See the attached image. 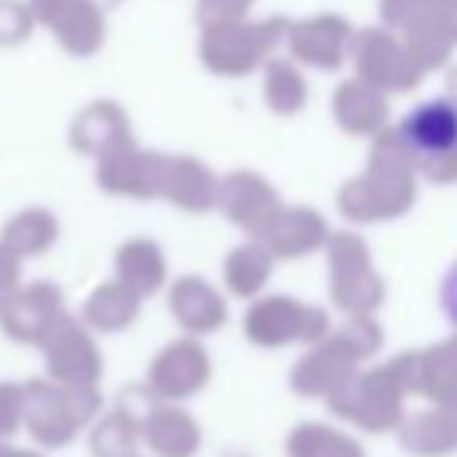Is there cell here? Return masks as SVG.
I'll use <instances>...</instances> for the list:
<instances>
[{
	"instance_id": "cell-31",
	"label": "cell",
	"mask_w": 457,
	"mask_h": 457,
	"mask_svg": "<svg viewBox=\"0 0 457 457\" xmlns=\"http://www.w3.org/2000/svg\"><path fill=\"white\" fill-rule=\"evenodd\" d=\"M22 287V262L0 246V305Z\"/></svg>"
},
{
	"instance_id": "cell-6",
	"label": "cell",
	"mask_w": 457,
	"mask_h": 457,
	"mask_svg": "<svg viewBox=\"0 0 457 457\" xmlns=\"http://www.w3.org/2000/svg\"><path fill=\"white\" fill-rule=\"evenodd\" d=\"M41 352L50 383L72 386V389H100L106 361L94 333L79 318L66 314L60 327L44 339Z\"/></svg>"
},
{
	"instance_id": "cell-29",
	"label": "cell",
	"mask_w": 457,
	"mask_h": 457,
	"mask_svg": "<svg viewBox=\"0 0 457 457\" xmlns=\"http://www.w3.org/2000/svg\"><path fill=\"white\" fill-rule=\"evenodd\" d=\"M25 420V389L22 383H4L0 379V442H10L22 433Z\"/></svg>"
},
{
	"instance_id": "cell-26",
	"label": "cell",
	"mask_w": 457,
	"mask_h": 457,
	"mask_svg": "<svg viewBox=\"0 0 457 457\" xmlns=\"http://www.w3.org/2000/svg\"><path fill=\"white\" fill-rule=\"evenodd\" d=\"M308 103V81L293 60H268L265 62V106L274 115L293 119Z\"/></svg>"
},
{
	"instance_id": "cell-33",
	"label": "cell",
	"mask_w": 457,
	"mask_h": 457,
	"mask_svg": "<svg viewBox=\"0 0 457 457\" xmlns=\"http://www.w3.org/2000/svg\"><path fill=\"white\" fill-rule=\"evenodd\" d=\"M0 457H44L41 452H29V448H16L10 442H0Z\"/></svg>"
},
{
	"instance_id": "cell-17",
	"label": "cell",
	"mask_w": 457,
	"mask_h": 457,
	"mask_svg": "<svg viewBox=\"0 0 457 457\" xmlns=\"http://www.w3.org/2000/svg\"><path fill=\"white\" fill-rule=\"evenodd\" d=\"M324 330V314L302 308L293 299L255 302L246 314V337L259 345H280L287 339L318 337Z\"/></svg>"
},
{
	"instance_id": "cell-32",
	"label": "cell",
	"mask_w": 457,
	"mask_h": 457,
	"mask_svg": "<svg viewBox=\"0 0 457 457\" xmlns=\"http://www.w3.org/2000/svg\"><path fill=\"white\" fill-rule=\"evenodd\" d=\"M442 299H445L448 314H452V320L457 324V265L452 268V274L445 277V287H442Z\"/></svg>"
},
{
	"instance_id": "cell-27",
	"label": "cell",
	"mask_w": 457,
	"mask_h": 457,
	"mask_svg": "<svg viewBox=\"0 0 457 457\" xmlns=\"http://www.w3.org/2000/svg\"><path fill=\"white\" fill-rule=\"evenodd\" d=\"M271 274V255L262 243L237 246L224 262V280L237 295H255Z\"/></svg>"
},
{
	"instance_id": "cell-19",
	"label": "cell",
	"mask_w": 457,
	"mask_h": 457,
	"mask_svg": "<svg viewBox=\"0 0 457 457\" xmlns=\"http://www.w3.org/2000/svg\"><path fill=\"white\" fill-rule=\"evenodd\" d=\"M140 442L153 452V457H193L199 452V423L178 404H153L140 420Z\"/></svg>"
},
{
	"instance_id": "cell-5",
	"label": "cell",
	"mask_w": 457,
	"mask_h": 457,
	"mask_svg": "<svg viewBox=\"0 0 457 457\" xmlns=\"http://www.w3.org/2000/svg\"><path fill=\"white\" fill-rule=\"evenodd\" d=\"M349 60L355 66V79L377 87L379 94H408L427 79L420 66L408 56L404 44L383 25L355 29L349 44Z\"/></svg>"
},
{
	"instance_id": "cell-4",
	"label": "cell",
	"mask_w": 457,
	"mask_h": 457,
	"mask_svg": "<svg viewBox=\"0 0 457 457\" xmlns=\"http://www.w3.org/2000/svg\"><path fill=\"white\" fill-rule=\"evenodd\" d=\"M287 16L234 19V22L205 25L199 35V60L212 75L246 79L271 60V54L287 37Z\"/></svg>"
},
{
	"instance_id": "cell-20",
	"label": "cell",
	"mask_w": 457,
	"mask_h": 457,
	"mask_svg": "<svg viewBox=\"0 0 457 457\" xmlns=\"http://www.w3.org/2000/svg\"><path fill=\"white\" fill-rule=\"evenodd\" d=\"M169 312L187 333H215L228 320L221 293L203 277H181L169 287Z\"/></svg>"
},
{
	"instance_id": "cell-2",
	"label": "cell",
	"mask_w": 457,
	"mask_h": 457,
	"mask_svg": "<svg viewBox=\"0 0 457 457\" xmlns=\"http://www.w3.org/2000/svg\"><path fill=\"white\" fill-rule=\"evenodd\" d=\"M379 22L423 75L445 69L457 50V0H379Z\"/></svg>"
},
{
	"instance_id": "cell-11",
	"label": "cell",
	"mask_w": 457,
	"mask_h": 457,
	"mask_svg": "<svg viewBox=\"0 0 457 457\" xmlns=\"http://www.w3.org/2000/svg\"><path fill=\"white\" fill-rule=\"evenodd\" d=\"M29 10L35 22L54 31L66 54L91 56L103 47L106 22H103V12L87 0H31Z\"/></svg>"
},
{
	"instance_id": "cell-14",
	"label": "cell",
	"mask_w": 457,
	"mask_h": 457,
	"mask_svg": "<svg viewBox=\"0 0 457 457\" xmlns=\"http://www.w3.org/2000/svg\"><path fill=\"white\" fill-rule=\"evenodd\" d=\"M395 131L411 150V156L417 159V165L433 162L457 146V106H452L445 96L427 100L411 109Z\"/></svg>"
},
{
	"instance_id": "cell-24",
	"label": "cell",
	"mask_w": 457,
	"mask_h": 457,
	"mask_svg": "<svg viewBox=\"0 0 457 457\" xmlns=\"http://www.w3.org/2000/svg\"><path fill=\"white\" fill-rule=\"evenodd\" d=\"M137 295L128 287H121L119 280H106L100 287L91 289V295L85 299L81 308V324L91 333H103V337H112V333H125L128 327L137 320L140 314Z\"/></svg>"
},
{
	"instance_id": "cell-10",
	"label": "cell",
	"mask_w": 457,
	"mask_h": 457,
	"mask_svg": "<svg viewBox=\"0 0 457 457\" xmlns=\"http://www.w3.org/2000/svg\"><path fill=\"white\" fill-rule=\"evenodd\" d=\"M165 162H169L165 153L140 150L137 144H128L96 159V184L112 196L156 199L162 193Z\"/></svg>"
},
{
	"instance_id": "cell-16",
	"label": "cell",
	"mask_w": 457,
	"mask_h": 457,
	"mask_svg": "<svg viewBox=\"0 0 457 457\" xmlns=\"http://www.w3.org/2000/svg\"><path fill=\"white\" fill-rule=\"evenodd\" d=\"M69 140H72V150H79L81 156L103 159V156H109V153L121 150V146L134 144V134H131L128 112L119 103L96 100V103H87V106L75 115Z\"/></svg>"
},
{
	"instance_id": "cell-36",
	"label": "cell",
	"mask_w": 457,
	"mask_h": 457,
	"mask_svg": "<svg viewBox=\"0 0 457 457\" xmlns=\"http://www.w3.org/2000/svg\"><path fill=\"white\" fill-rule=\"evenodd\" d=\"M134 457H137V454H134Z\"/></svg>"
},
{
	"instance_id": "cell-23",
	"label": "cell",
	"mask_w": 457,
	"mask_h": 457,
	"mask_svg": "<svg viewBox=\"0 0 457 457\" xmlns=\"http://www.w3.org/2000/svg\"><path fill=\"white\" fill-rule=\"evenodd\" d=\"M218 181L221 178L212 175L209 165H203L199 159L169 156L159 196L184 212H209L218 203Z\"/></svg>"
},
{
	"instance_id": "cell-9",
	"label": "cell",
	"mask_w": 457,
	"mask_h": 457,
	"mask_svg": "<svg viewBox=\"0 0 457 457\" xmlns=\"http://www.w3.org/2000/svg\"><path fill=\"white\" fill-rule=\"evenodd\" d=\"M209 352L196 339H175L156 352L146 370V389L165 404L184 402L209 383Z\"/></svg>"
},
{
	"instance_id": "cell-18",
	"label": "cell",
	"mask_w": 457,
	"mask_h": 457,
	"mask_svg": "<svg viewBox=\"0 0 457 457\" xmlns=\"http://www.w3.org/2000/svg\"><path fill=\"white\" fill-rule=\"evenodd\" d=\"M333 121L352 137H377L389 128V96L361 79H345L333 87L330 96Z\"/></svg>"
},
{
	"instance_id": "cell-30",
	"label": "cell",
	"mask_w": 457,
	"mask_h": 457,
	"mask_svg": "<svg viewBox=\"0 0 457 457\" xmlns=\"http://www.w3.org/2000/svg\"><path fill=\"white\" fill-rule=\"evenodd\" d=\"M255 0H196V22L199 29L215 22H234V19H246Z\"/></svg>"
},
{
	"instance_id": "cell-3",
	"label": "cell",
	"mask_w": 457,
	"mask_h": 457,
	"mask_svg": "<svg viewBox=\"0 0 457 457\" xmlns=\"http://www.w3.org/2000/svg\"><path fill=\"white\" fill-rule=\"evenodd\" d=\"M25 389V420L22 429L41 448H66L79 439V433L94 427L103 414L100 389H72V386L50 383L47 377L29 379Z\"/></svg>"
},
{
	"instance_id": "cell-15",
	"label": "cell",
	"mask_w": 457,
	"mask_h": 457,
	"mask_svg": "<svg viewBox=\"0 0 457 457\" xmlns=\"http://www.w3.org/2000/svg\"><path fill=\"white\" fill-rule=\"evenodd\" d=\"M333 295L345 308H373L379 299V277L370 271L367 246L355 234H339L330 240Z\"/></svg>"
},
{
	"instance_id": "cell-28",
	"label": "cell",
	"mask_w": 457,
	"mask_h": 457,
	"mask_svg": "<svg viewBox=\"0 0 457 457\" xmlns=\"http://www.w3.org/2000/svg\"><path fill=\"white\" fill-rule=\"evenodd\" d=\"M35 16L29 4L19 0H0V47H19L31 37Z\"/></svg>"
},
{
	"instance_id": "cell-34",
	"label": "cell",
	"mask_w": 457,
	"mask_h": 457,
	"mask_svg": "<svg viewBox=\"0 0 457 457\" xmlns=\"http://www.w3.org/2000/svg\"><path fill=\"white\" fill-rule=\"evenodd\" d=\"M445 100L452 103V106H457V66L448 69V75H445Z\"/></svg>"
},
{
	"instance_id": "cell-8",
	"label": "cell",
	"mask_w": 457,
	"mask_h": 457,
	"mask_svg": "<svg viewBox=\"0 0 457 457\" xmlns=\"http://www.w3.org/2000/svg\"><path fill=\"white\" fill-rule=\"evenodd\" d=\"M352 35H355V29H352V22L345 16H339V12H318V16L289 22L283 44H287L293 62L320 69V72H337L349 60Z\"/></svg>"
},
{
	"instance_id": "cell-21",
	"label": "cell",
	"mask_w": 457,
	"mask_h": 457,
	"mask_svg": "<svg viewBox=\"0 0 457 457\" xmlns=\"http://www.w3.org/2000/svg\"><path fill=\"white\" fill-rule=\"evenodd\" d=\"M327 240V221L314 209H280L277 218L265 228L259 243L268 249L271 259H299V255L318 249Z\"/></svg>"
},
{
	"instance_id": "cell-22",
	"label": "cell",
	"mask_w": 457,
	"mask_h": 457,
	"mask_svg": "<svg viewBox=\"0 0 457 457\" xmlns=\"http://www.w3.org/2000/svg\"><path fill=\"white\" fill-rule=\"evenodd\" d=\"M115 280L131 289L137 299L159 293L169 280V259H165L162 246L146 237L125 240L115 249Z\"/></svg>"
},
{
	"instance_id": "cell-35",
	"label": "cell",
	"mask_w": 457,
	"mask_h": 457,
	"mask_svg": "<svg viewBox=\"0 0 457 457\" xmlns=\"http://www.w3.org/2000/svg\"><path fill=\"white\" fill-rule=\"evenodd\" d=\"M87 4H94V6H96V10H100V12H103V16H106V10H112V6H119V4H121V0H87Z\"/></svg>"
},
{
	"instance_id": "cell-13",
	"label": "cell",
	"mask_w": 457,
	"mask_h": 457,
	"mask_svg": "<svg viewBox=\"0 0 457 457\" xmlns=\"http://www.w3.org/2000/svg\"><path fill=\"white\" fill-rule=\"evenodd\" d=\"M215 205L237 224V228H243L253 237L265 234V228L277 218V212L283 209L274 187L262 175L246 171V169L230 171L228 178L218 181V203Z\"/></svg>"
},
{
	"instance_id": "cell-1",
	"label": "cell",
	"mask_w": 457,
	"mask_h": 457,
	"mask_svg": "<svg viewBox=\"0 0 457 457\" xmlns=\"http://www.w3.org/2000/svg\"><path fill=\"white\" fill-rule=\"evenodd\" d=\"M417 199V159L398 137L395 128H386L373 137L367 169L339 187L337 205L352 221H386L398 218Z\"/></svg>"
},
{
	"instance_id": "cell-25",
	"label": "cell",
	"mask_w": 457,
	"mask_h": 457,
	"mask_svg": "<svg viewBox=\"0 0 457 457\" xmlns=\"http://www.w3.org/2000/svg\"><path fill=\"white\" fill-rule=\"evenodd\" d=\"M60 237V221L50 209H22L4 224L0 230V246L10 255H16L19 262L25 259H37L44 255Z\"/></svg>"
},
{
	"instance_id": "cell-12",
	"label": "cell",
	"mask_w": 457,
	"mask_h": 457,
	"mask_svg": "<svg viewBox=\"0 0 457 457\" xmlns=\"http://www.w3.org/2000/svg\"><path fill=\"white\" fill-rule=\"evenodd\" d=\"M159 404L146 386H131L121 389V398L112 411L100 414L94 420L91 433H87V445L94 457H134L140 442V420L146 411Z\"/></svg>"
},
{
	"instance_id": "cell-7",
	"label": "cell",
	"mask_w": 457,
	"mask_h": 457,
	"mask_svg": "<svg viewBox=\"0 0 457 457\" xmlns=\"http://www.w3.org/2000/svg\"><path fill=\"white\" fill-rule=\"evenodd\" d=\"M66 295L56 283L35 280L22 283L10 299L0 305V330L19 345H37L60 327L66 318Z\"/></svg>"
}]
</instances>
